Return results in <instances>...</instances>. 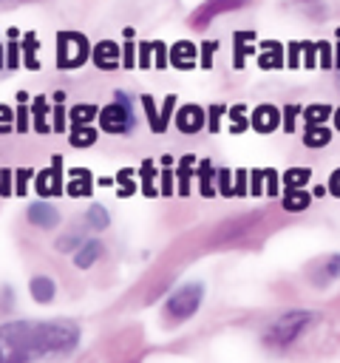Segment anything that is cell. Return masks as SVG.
Segmentation results:
<instances>
[{"instance_id": "cell-1", "label": "cell", "mask_w": 340, "mask_h": 363, "mask_svg": "<svg viewBox=\"0 0 340 363\" xmlns=\"http://www.w3.org/2000/svg\"><path fill=\"white\" fill-rule=\"evenodd\" d=\"M76 346H79V326L71 318L0 323V360L3 363L68 357Z\"/></svg>"}, {"instance_id": "cell-2", "label": "cell", "mask_w": 340, "mask_h": 363, "mask_svg": "<svg viewBox=\"0 0 340 363\" xmlns=\"http://www.w3.org/2000/svg\"><path fill=\"white\" fill-rule=\"evenodd\" d=\"M136 102L139 96L128 94V91H113V99L99 108V130L102 133H110V136H128L136 130Z\"/></svg>"}, {"instance_id": "cell-3", "label": "cell", "mask_w": 340, "mask_h": 363, "mask_svg": "<svg viewBox=\"0 0 340 363\" xmlns=\"http://www.w3.org/2000/svg\"><path fill=\"white\" fill-rule=\"evenodd\" d=\"M317 323V312H309V309H292L280 318H275L269 323V329L264 332V343L266 346H275V349H283L289 343H295L300 335H306L309 326Z\"/></svg>"}, {"instance_id": "cell-4", "label": "cell", "mask_w": 340, "mask_h": 363, "mask_svg": "<svg viewBox=\"0 0 340 363\" xmlns=\"http://www.w3.org/2000/svg\"><path fill=\"white\" fill-rule=\"evenodd\" d=\"M201 303H204V284H201V281H184L181 286H176V289L167 295L162 312H164L167 320L181 323V320L193 318Z\"/></svg>"}, {"instance_id": "cell-5", "label": "cell", "mask_w": 340, "mask_h": 363, "mask_svg": "<svg viewBox=\"0 0 340 363\" xmlns=\"http://www.w3.org/2000/svg\"><path fill=\"white\" fill-rule=\"evenodd\" d=\"M91 40L82 31H57V68L60 71H76L91 60Z\"/></svg>"}, {"instance_id": "cell-6", "label": "cell", "mask_w": 340, "mask_h": 363, "mask_svg": "<svg viewBox=\"0 0 340 363\" xmlns=\"http://www.w3.org/2000/svg\"><path fill=\"white\" fill-rule=\"evenodd\" d=\"M139 105L144 108V119H147L150 133L164 136L167 128H170V122H173V113H176V108H178V96H176V94H167V96L162 99V108H159L156 99H153V94H139Z\"/></svg>"}, {"instance_id": "cell-7", "label": "cell", "mask_w": 340, "mask_h": 363, "mask_svg": "<svg viewBox=\"0 0 340 363\" xmlns=\"http://www.w3.org/2000/svg\"><path fill=\"white\" fill-rule=\"evenodd\" d=\"M34 190L42 196V199H57L65 193V176H62V156L54 153L51 156V164L42 167L40 173H34Z\"/></svg>"}, {"instance_id": "cell-8", "label": "cell", "mask_w": 340, "mask_h": 363, "mask_svg": "<svg viewBox=\"0 0 340 363\" xmlns=\"http://www.w3.org/2000/svg\"><path fill=\"white\" fill-rule=\"evenodd\" d=\"M249 6V0H204L190 17H187V26L196 28V31H204L218 14H227V11H238Z\"/></svg>"}, {"instance_id": "cell-9", "label": "cell", "mask_w": 340, "mask_h": 363, "mask_svg": "<svg viewBox=\"0 0 340 363\" xmlns=\"http://www.w3.org/2000/svg\"><path fill=\"white\" fill-rule=\"evenodd\" d=\"M173 125H176L178 133L196 136V133H201V130L207 128V108H201L198 102H184V105L176 108Z\"/></svg>"}, {"instance_id": "cell-10", "label": "cell", "mask_w": 340, "mask_h": 363, "mask_svg": "<svg viewBox=\"0 0 340 363\" xmlns=\"http://www.w3.org/2000/svg\"><path fill=\"white\" fill-rule=\"evenodd\" d=\"M280 119H283V113H280V108L272 105V102H261V105H255V108L249 111L252 130L261 133V136H269V133L280 130Z\"/></svg>"}, {"instance_id": "cell-11", "label": "cell", "mask_w": 340, "mask_h": 363, "mask_svg": "<svg viewBox=\"0 0 340 363\" xmlns=\"http://www.w3.org/2000/svg\"><path fill=\"white\" fill-rule=\"evenodd\" d=\"M255 62L261 71H280L286 68V45L278 40H258Z\"/></svg>"}, {"instance_id": "cell-12", "label": "cell", "mask_w": 340, "mask_h": 363, "mask_svg": "<svg viewBox=\"0 0 340 363\" xmlns=\"http://www.w3.org/2000/svg\"><path fill=\"white\" fill-rule=\"evenodd\" d=\"M91 60L99 71H116L122 68V45L116 40H99L91 51Z\"/></svg>"}, {"instance_id": "cell-13", "label": "cell", "mask_w": 340, "mask_h": 363, "mask_svg": "<svg viewBox=\"0 0 340 363\" xmlns=\"http://www.w3.org/2000/svg\"><path fill=\"white\" fill-rule=\"evenodd\" d=\"M249 54H258V34L255 31H232V68L244 71V62Z\"/></svg>"}, {"instance_id": "cell-14", "label": "cell", "mask_w": 340, "mask_h": 363, "mask_svg": "<svg viewBox=\"0 0 340 363\" xmlns=\"http://www.w3.org/2000/svg\"><path fill=\"white\" fill-rule=\"evenodd\" d=\"M196 167H198V156L196 153H184L176 162V196H181V199L190 196L193 182H196Z\"/></svg>"}, {"instance_id": "cell-15", "label": "cell", "mask_w": 340, "mask_h": 363, "mask_svg": "<svg viewBox=\"0 0 340 363\" xmlns=\"http://www.w3.org/2000/svg\"><path fill=\"white\" fill-rule=\"evenodd\" d=\"M170 65L178 71H193L198 65V45L190 40H176L170 45Z\"/></svg>"}, {"instance_id": "cell-16", "label": "cell", "mask_w": 340, "mask_h": 363, "mask_svg": "<svg viewBox=\"0 0 340 363\" xmlns=\"http://www.w3.org/2000/svg\"><path fill=\"white\" fill-rule=\"evenodd\" d=\"M31 130H34V133H40V136L54 133L48 94H37V96H31Z\"/></svg>"}, {"instance_id": "cell-17", "label": "cell", "mask_w": 340, "mask_h": 363, "mask_svg": "<svg viewBox=\"0 0 340 363\" xmlns=\"http://www.w3.org/2000/svg\"><path fill=\"white\" fill-rule=\"evenodd\" d=\"M65 193L71 199H85L94 193V173L88 167H71L65 176Z\"/></svg>"}, {"instance_id": "cell-18", "label": "cell", "mask_w": 340, "mask_h": 363, "mask_svg": "<svg viewBox=\"0 0 340 363\" xmlns=\"http://www.w3.org/2000/svg\"><path fill=\"white\" fill-rule=\"evenodd\" d=\"M26 218L34 224V227H42V230H51L60 224V210L54 204H45V201H34L26 207Z\"/></svg>"}, {"instance_id": "cell-19", "label": "cell", "mask_w": 340, "mask_h": 363, "mask_svg": "<svg viewBox=\"0 0 340 363\" xmlns=\"http://www.w3.org/2000/svg\"><path fill=\"white\" fill-rule=\"evenodd\" d=\"M334 128L326 122V125H303V136H300V142H303V147H309V150H320V147H329L332 145V139H334Z\"/></svg>"}, {"instance_id": "cell-20", "label": "cell", "mask_w": 340, "mask_h": 363, "mask_svg": "<svg viewBox=\"0 0 340 363\" xmlns=\"http://www.w3.org/2000/svg\"><path fill=\"white\" fill-rule=\"evenodd\" d=\"M215 173H218V167L212 164V159H210V156L198 159V167H196V182H198V193H201L204 199L218 196V187H215Z\"/></svg>"}, {"instance_id": "cell-21", "label": "cell", "mask_w": 340, "mask_h": 363, "mask_svg": "<svg viewBox=\"0 0 340 363\" xmlns=\"http://www.w3.org/2000/svg\"><path fill=\"white\" fill-rule=\"evenodd\" d=\"M334 278H340V252L334 255H323L314 267H312V284L314 286H326L329 281H334Z\"/></svg>"}, {"instance_id": "cell-22", "label": "cell", "mask_w": 340, "mask_h": 363, "mask_svg": "<svg viewBox=\"0 0 340 363\" xmlns=\"http://www.w3.org/2000/svg\"><path fill=\"white\" fill-rule=\"evenodd\" d=\"M156 182H159V164L153 159H142V164H139V190H142L144 199L162 196V190H159Z\"/></svg>"}, {"instance_id": "cell-23", "label": "cell", "mask_w": 340, "mask_h": 363, "mask_svg": "<svg viewBox=\"0 0 340 363\" xmlns=\"http://www.w3.org/2000/svg\"><path fill=\"white\" fill-rule=\"evenodd\" d=\"M312 190L309 187H289L280 193V204L286 213H303L309 204H312Z\"/></svg>"}, {"instance_id": "cell-24", "label": "cell", "mask_w": 340, "mask_h": 363, "mask_svg": "<svg viewBox=\"0 0 340 363\" xmlns=\"http://www.w3.org/2000/svg\"><path fill=\"white\" fill-rule=\"evenodd\" d=\"M102 252H105V244H102L99 238H85V241L79 244V250L74 252V264H76L79 269H88V267H94V261L102 258Z\"/></svg>"}, {"instance_id": "cell-25", "label": "cell", "mask_w": 340, "mask_h": 363, "mask_svg": "<svg viewBox=\"0 0 340 363\" xmlns=\"http://www.w3.org/2000/svg\"><path fill=\"white\" fill-rule=\"evenodd\" d=\"M65 99L68 94L65 91H54L51 94V125H54V133H68V108H65Z\"/></svg>"}, {"instance_id": "cell-26", "label": "cell", "mask_w": 340, "mask_h": 363, "mask_svg": "<svg viewBox=\"0 0 340 363\" xmlns=\"http://www.w3.org/2000/svg\"><path fill=\"white\" fill-rule=\"evenodd\" d=\"M227 119H230V136H241V133H246L249 128H252V122H249V108L244 105V102H238V105H230L227 108Z\"/></svg>"}, {"instance_id": "cell-27", "label": "cell", "mask_w": 340, "mask_h": 363, "mask_svg": "<svg viewBox=\"0 0 340 363\" xmlns=\"http://www.w3.org/2000/svg\"><path fill=\"white\" fill-rule=\"evenodd\" d=\"M173 156L170 153H164L162 159H159V190H162V196L167 199V196H176V167H173Z\"/></svg>"}, {"instance_id": "cell-28", "label": "cell", "mask_w": 340, "mask_h": 363, "mask_svg": "<svg viewBox=\"0 0 340 363\" xmlns=\"http://www.w3.org/2000/svg\"><path fill=\"white\" fill-rule=\"evenodd\" d=\"M28 292L37 303H51L54 295H57V284L48 278V275H31L28 281Z\"/></svg>"}, {"instance_id": "cell-29", "label": "cell", "mask_w": 340, "mask_h": 363, "mask_svg": "<svg viewBox=\"0 0 340 363\" xmlns=\"http://www.w3.org/2000/svg\"><path fill=\"white\" fill-rule=\"evenodd\" d=\"M332 113H334V105L312 102V105H303L300 119H303V125H326V122H332Z\"/></svg>"}, {"instance_id": "cell-30", "label": "cell", "mask_w": 340, "mask_h": 363, "mask_svg": "<svg viewBox=\"0 0 340 363\" xmlns=\"http://www.w3.org/2000/svg\"><path fill=\"white\" fill-rule=\"evenodd\" d=\"M20 51H23V62L28 71H37L40 62H37V51H40V40H37V31H23L20 34Z\"/></svg>"}, {"instance_id": "cell-31", "label": "cell", "mask_w": 340, "mask_h": 363, "mask_svg": "<svg viewBox=\"0 0 340 363\" xmlns=\"http://www.w3.org/2000/svg\"><path fill=\"white\" fill-rule=\"evenodd\" d=\"M96 139H99V130L94 128V122L91 125H71L68 128L71 147H91V145H96Z\"/></svg>"}, {"instance_id": "cell-32", "label": "cell", "mask_w": 340, "mask_h": 363, "mask_svg": "<svg viewBox=\"0 0 340 363\" xmlns=\"http://www.w3.org/2000/svg\"><path fill=\"white\" fill-rule=\"evenodd\" d=\"M309 182H312V167H303V164L286 167V170L280 173L283 190H289V187H309Z\"/></svg>"}, {"instance_id": "cell-33", "label": "cell", "mask_w": 340, "mask_h": 363, "mask_svg": "<svg viewBox=\"0 0 340 363\" xmlns=\"http://www.w3.org/2000/svg\"><path fill=\"white\" fill-rule=\"evenodd\" d=\"M20 28H8L6 31V68L14 71L20 68V60H23V51H20Z\"/></svg>"}, {"instance_id": "cell-34", "label": "cell", "mask_w": 340, "mask_h": 363, "mask_svg": "<svg viewBox=\"0 0 340 363\" xmlns=\"http://www.w3.org/2000/svg\"><path fill=\"white\" fill-rule=\"evenodd\" d=\"M96 116H99V108L94 102H76L68 111V122L71 125H91Z\"/></svg>"}, {"instance_id": "cell-35", "label": "cell", "mask_w": 340, "mask_h": 363, "mask_svg": "<svg viewBox=\"0 0 340 363\" xmlns=\"http://www.w3.org/2000/svg\"><path fill=\"white\" fill-rule=\"evenodd\" d=\"M133 179H136V170L133 167H122L116 173V196L119 199H130L139 190V182H133Z\"/></svg>"}, {"instance_id": "cell-36", "label": "cell", "mask_w": 340, "mask_h": 363, "mask_svg": "<svg viewBox=\"0 0 340 363\" xmlns=\"http://www.w3.org/2000/svg\"><path fill=\"white\" fill-rule=\"evenodd\" d=\"M215 187H218V196H224V199H235V170H230V167H218V173H215Z\"/></svg>"}, {"instance_id": "cell-37", "label": "cell", "mask_w": 340, "mask_h": 363, "mask_svg": "<svg viewBox=\"0 0 340 363\" xmlns=\"http://www.w3.org/2000/svg\"><path fill=\"white\" fill-rule=\"evenodd\" d=\"M300 111H303V105H295V102H289V105H283V108H280V113H283V119H280V130H283L286 136H292V133L298 130Z\"/></svg>"}, {"instance_id": "cell-38", "label": "cell", "mask_w": 340, "mask_h": 363, "mask_svg": "<svg viewBox=\"0 0 340 363\" xmlns=\"http://www.w3.org/2000/svg\"><path fill=\"white\" fill-rule=\"evenodd\" d=\"M85 224L91 230H108L110 227V216H108V210L102 204H91L88 213H85Z\"/></svg>"}, {"instance_id": "cell-39", "label": "cell", "mask_w": 340, "mask_h": 363, "mask_svg": "<svg viewBox=\"0 0 340 363\" xmlns=\"http://www.w3.org/2000/svg\"><path fill=\"white\" fill-rule=\"evenodd\" d=\"M227 108L230 105H224V102H212V105H207V133H221V119L227 116Z\"/></svg>"}, {"instance_id": "cell-40", "label": "cell", "mask_w": 340, "mask_h": 363, "mask_svg": "<svg viewBox=\"0 0 340 363\" xmlns=\"http://www.w3.org/2000/svg\"><path fill=\"white\" fill-rule=\"evenodd\" d=\"M264 193L269 199H280L283 184H280V173L275 167H264Z\"/></svg>"}, {"instance_id": "cell-41", "label": "cell", "mask_w": 340, "mask_h": 363, "mask_svg": "<svg viewBox=\"0 0 340 363\" xmlns=\"http://www.w3.org/2000/svg\"><path fill=\"white\" fill-rule=\"evenodd\" d=\"M317 68L334 71V45L329 40H317Z\"/></svg>"}, {"instance_id": "cell-42", "label": "cell", "mask_w": 340, "mask_h": 363, "mask_svg": "<svg viewBox=\"0 0 340 363\" xmlns=\"http://www.w3.org/2000/svg\"><path fill=\"white\" fill-rule=\"evenodd\" d=\"M17 133L26 136L31 130V99H17Z\"/></svg>"}, {"instance_id": "cell-43", "label": "cell", "mask_w": 340, "mask_h": 363, "mask_svg": "<svg viewBox=\"0 0 340 363\" xmlns=\"http://www.w3.org/2000/svg\"><path fill=\"white\" fill-rule=\"evenodd\" d=\"M218 40H204L201 45H198V68L201 71H210L212 68V57H215V51H218Z\"/></svg>"}, {"instance_id": "cell-44", "label": "cell", "mask_w": 340, "mask_h": 363, "mask_svg": "<svg viewBox=\"0 0 340 363\" xmlns=\"http://www.w3.org/2000/svg\"><path fill=\"white\" fill-rule=\"evenodd\" d=\"M8 133H17V111L0 102V136H8Z\"/></svg>"}, {"instance_id": "cell-45", "label": "cell", "mask_w": 340, "mask_h": 363, "mask_svg": "<svg viewBox=\"0 0 340 363\" xmlns=\"http://www.w3.org/2000/svg\"><path fill=\"white\" fill-rule=\"evenodd\" d=\"M136 62H139V43L133 40V37H125V43H122V68H136Z\"/></svg>"}, {"instance_id": "cell-46", "label": "cell", "mask_w": 340, "mask_h": 363, "mask_svg": "<svg viewBox=\"0 0 340 363\" xmlns=\"http://www.w3.org/2000/svg\"><path fill=\"white\" fill-rule=\"evenodd\" d=\"M167 65H170V45L162 40H153V68L164 71Z\"/></svg>"}, {"instance_id": "cell-47", "label": "cell", "mask_w": 340, "mask_h": 363, "mask_svg": "<svg viewBox=\"0 0 340 363\" xmlns=\"http://www.w3.org/2000/svg\"><path fill=\"white\" fill-rule=\"evenodd\" d=\"M286 68H289V71L303 68V48H300V40L286 43Z\"/></svg>"}, {"instance_id": "cell-48", "label": "cell", "mask_w": 340, "mask_h": 363, "mask_svg": "<svg viewBox=\"0 0 340 363\" xmlns=\"http://www.w3.org/2000/svg\"><path fill=\"white\" fill-rule=\"evenodd\" d=\"M31 179H34V170L31 167H17L14 170V196H26Z\"/></svg>"}, {"instance_id": "cell-49", "label": "cell", "mask_w": 340, "mask_h": 363, "mask_svg": "<svg viewBox=\"0 0 340 363\" xmlns=\"http://www.w3.org/2000/svg\"><path fill=\"white\" fill-rule=\"evenodd\" d=\"M136 68H142V71L153 68V40H142L139 43V62H136Z\"/></svg>"}, {"instance_id": "cell-50", "label": "cell", "mask_w": 340, "mask_h": 363, "mask_svg": "<svg viewBox=\"0 0 340 363\" xmlns=\"http://www.w3.org/2000/svg\"><path fill=\"white\" fill-rule=\"evenodd\" d=\"M300 48H303V68H306V71L317 68V43L300 40Z\"/></svg>"}, {"instance_id": "cell-51", "label": "cell", "mask_w": 340, "mask_h": 363, "mask_svg": "<svg viewBox=\"0 0 340 363\" xmlns=\"http://www.w3.org/2000/svg\"><path fill=\"white\" fill-rule=\"evenodd\" d=\"M249 196V170L246 167H235V199Z\"/></svg>"}, {"instance_id": "cell-52", "label": "cell", "mask_w": 340, "mask_h": 363, "mask_svg": "<svg viewBox=\"0 0 340 363\" xmlns=\"http://www.w3.org/2000/svg\"><path fill=\"white\" fill-rule=\"evenodd\" d=\"M82 244V233H65L60 241H57V250L60 252H76Z\"/></svg>"}, {"instance_id": "cell-53", "label": "cell", "mask_w": 340, "mask_h": 363, "mask_svg": "<svg viewBox=\"0 0 340 363\" xmlns=\"http://www.w3.org/2000/svg\"><path fill=\"white\" fill-rule=\"evenodd\" d=\"M249 196H264V167L249 170Z\"/></svg>"}, {"instance_id": "cell-54", "label": "cell", "mask_w": 340, "mask_h": 363, "mask_svg": "<svg viewBox=\"0 0 340 363\" xmlns=\"http://www.w3.org/2000/svg\"><path fill=\"white\" fill-rule=\"evenodd\" d=\"M14 170L11 167H3L0 170V196H14Z\"/></svg>"}, {"instance_id": "cell-55", "label": "cell", "mask_w": 340, "mask_h": 363, "mask_svg": "<svg viewBox=\"0 0 340 363\" xmlns=\"http://www.w3.org/2000/svg\"><path fill=\"white\" fill-rule=\"evenodd\" d=\"M326 187H329V196L340 199V167H334V170L329 173V179H326Z\"/></svg>"}, {"instance_id": "cell-56", "label": "cell", "mask_w": 340, "mask_h": 363, "mask_svg": "<svg viewBox=\"0 0 340 363\" xmlns=\"http://www.w3.org/2000/svg\"><path fill=\"white\" fill-rule=\"evenodd\" d=\"M334 71H340V26L334 28Z\"/></svg>"}, {"instance_id": "cell-57", "label": "cell", "mask_w": 340, "mask_h": 363, "mask_svg": "<svg viewBox=\"0 0 340 363\" xmlns=\"http://www.w3.org/2000/svg\"><path fill=\"white\" fill-rule=\"evenodd\" d=\"M326 193H329L326 184H314V187H312V196H314V199H320V196H326Z\"/></svg>"}, {"instance_id": "cell-58", "label": "cell", "mask_w": 340, "mask_h": 363, "mask_svg": "<svg viewBox=\"0 0 340 363\" xmlns=\"http://www.w3.org/2000/svg\"><path fill=\"white\" fill-rule=\"evenodd\" d=\"M332 125H334V130L340 133V105L334 108V113H332Z\"/></svg>"}, {"instance_id": "cell-59", "label": "cell", "mask_w": 340, "mask_h": 363, "mask_svg": "<svg viewBox=\"0 0 340 363\" xmlns=\"http://www.w3.org/2000/svg\"><path fill=\"white\" fill-rule=\"evenodd\" d=\"M113 182H116V179H110V176H102V179H96V184H99V187H113Z\"/></svg>"}, {"instance_id": "cell-60", "label": "cell", "mask_w": 340, "mask_h": 363, "mask_svg": "<svg viewBox=\"0 0 340 363\" xmlns=\"http://www.w3.org/2000/svg\"><path fill=\"white\" fill-rule=\"evenodd\" d=\"M3 51H6V45H3V43H0V71H3V68H6V60H3Z\"/></svg>"}, {"instance_id": "cell-61", "label": "cell", "mask_w": 340, "mask_h": 363, "mask_svg": "<svg viewBox=\"0 0 340 363\" xmlns=\"http://www.w3.org/2000/svg\"><path fill=\"white\" fill-rule=\"evenodd\" d=\"M8 3H20V0H0V6H8Z\"/></svg>"}]
</instances>
